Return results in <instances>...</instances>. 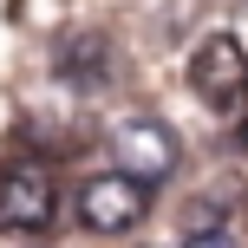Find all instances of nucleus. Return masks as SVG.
Wrapping results in <instances>:
<instances>
[{"instance_id": "nucleus-1", "label": "nucleus", "mask_w": 248, "mask_h": 248, "mask_svg": "<svg viewBox=\"0 0 248 248\" xmlns=\"http://www.w3.org/2000/svg\"><path fill=\"white\" fill-rule=\"evenodd\" d=\"M59 216V176L46 157H7L0 163V229L39 235Z\"/></svg>"}, {"instance_id": "nucleus-2", "label": "nucleus", "mask_w": 248, "mask_h": 248, "mask_svg": "<svg viewBox=\"0 0 248 248\" xmlns=\"http://www.w3.org/2000/svg\"><path fill=\"white\" fill-rule=\"evenodd\" d=\"M105 150H111V170L137 176V183H163V176L176 170V157H183L176 131H170L163 118H150V111L118 118L111 131H105Z\"/></svg>"}, {"instance_id": "nucleus-3", "label": "nucleus", "mask_w": 248, "mask_h": 248, "mask_svg": "<svg viewBox=\"0 0 248 248\" xmlns=\"http://www.w3.org/2000/svg\"><path fill=\"white\" fill-rule=\"evenodd\" d=\"M144 216H150V183H137V176L98 170V176L78 183V222L92 235H131Z\"/></svg>"}, {"instance_id": "nucleus-4", "label": "nucleus", "mask_w": 248, "mask_h": 248, "mask_svg": "<svg viewBox=\"0 0 248 248\" xmlns=\"http://www.w3.org/2000/svg\"><path fill=\"white\" fill-rule=\"evenodd\" d=\"M189 92L202 105H216V111H235L248 98V46L235 33L196 39V52H189Z\"/></svg>"}, {"instance_id": "nucleus-5", "label": "nucleus", "mask_w": 248, "mask_h": 248, "mask_svg": "<svg viewBox=\"0 0 248 248\" xmlns=\"http://www.w3.org/2000/svg\"><path fill=\"white\" fill-rule=\"evenodd\" d=\"M52 65H59L78 92H98L105 78H111V39H105V33H65Z\"/></svg>"}, {"instance_id": "nucleus-6", "label": "nucleus", "mask_w": 248, "mask_h": 248, "mask_svg": "<svg viewBox=\"0 0 248 248\" xmlns=\"http://www.w3.org/2000/svg\"><path fill=\"white\" fill-rule=\"evenodd\" d=\"M183 248H235V242H229V229L216 222V229H196V235H189Z\"/></svg>"}, {"instance_id": "nucleus-7", "label": "nucleus", "mask_w": 248, "mask_h": 248, "mask_svg": "<svg viewBox=\"0 0 248 248\" xmlns=\"http://www.w3.org/2000/svg\"><path fill=\"white\" fill-rule=\"evenodd\" d=\"M242 150H248V118H242Z\"/></svg>"}]
</instances>
